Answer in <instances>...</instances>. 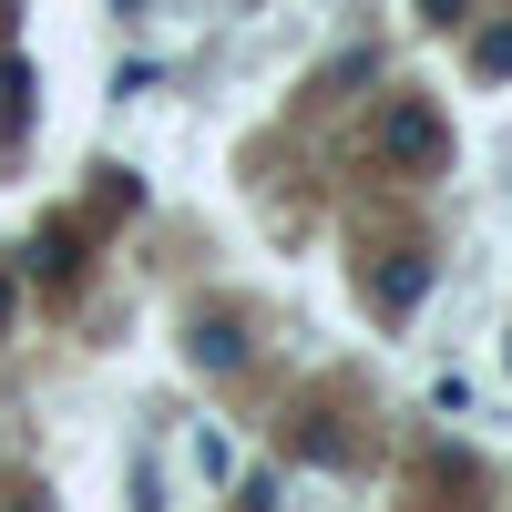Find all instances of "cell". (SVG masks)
Masks as SVG:
<instances>
[{"label":"cell","mask_w":512,"mask_h":512,"mask_svg":"<svg viewBox=\"0 0 512 512\" xmlns=\"http://www.w3.org/2000/svg\"><path fill=\"white\" fill-rule=\"evenodd\" d=\"M379 164H390V175H441V164H451V123L420 93H400L390 113H379Z\"/></svg>","instance_id":"1"},{"label":"cell","mask_w":512,"mask_h":512,"mask_svg":"<svg viewBox=\"0 0 512 512\" xmlns=\"http://www.w3.org/2000/svg\"><path fill=\"white\" fill-rule=\"evenodd\" d=\"M31 134V62L11 52V62H0V144H21Z\"/></svg>","instance_id":"2"},{"label":"cell","mask_w":512,"mask_h":512,"mask_svg":"<svg viewBox=\"0 0 512 512\" xmlns=\"http://www.w3.org/2000/svg\"><path fill=\"white\" fill-rule=\"evenodd\" d=\"M420 287H431V256H390L379 267V308H420Z\"/></svg>","instance_id":"3"},{"label":"cell","mask_w":512,"mask_h":512,"mask_svg":"<svg viewBox=\"0 0 512 512\" xmlns=\"http://www.w3.org/2000/svg\"><path fill=\"white\" fill-rule=\"evenodd\" d=\"M195 359H205V369H236V359H246V338H236L226 318H195Z\"/></svg>","instance_id":"4"},{"label":"cell","mask_w":512,"mask_h":512,"mask_svg":"<svg viewBox=\"0 0 512 512\" xmlns=\"http://www.w3.org/2000/svg\"><path fill=\"white\" fill-rule=\"evenodd\" d=\"M472 72H482V82H502V72H512V21H492V31H482V52H472Z\"/></svg>","instance_id":"5"},{"label":"cell","mask_w":512,"mask_h":512,"mask_svg":"<svg viewBox=\"0 0 512 512\" xmlns=\"http://www.w3.org/2000/svg\"><path fill=\"white\" fill-rule=\"evenodd\" d=\"M31 267H41V277H72V226L41 236V246H31Z\"/></svg>","instance_id":"6"},{"label":"cell","mask_w":512,"mask_h":512,"mask_svg":"<svg viewBox=\"0 0 512 512\" xmlns=\"http://www.w3.org/2000/svg\"><path fill=\"white\" fill-rule=\"evenodd\" d=\"M420 21H431V31H451V21H472V0H420Z\"/></svg>","instance_id":"7"},{"label":"cell","mask_w":512,"mask_h":512,"mask_svg":"<svg viewBox=\"0 0 512 512\" xmlns=\"http://www.w3.org/2000/svg\"><path fill=\"white\" fill-rule=\"evenodd\" d=\"M113 11H123V21H144V11H154V0H113Z\"/></svg>","instance_id":"8"},{"label":"cell","mask_w":512,"mask_h":512,"mask_svg":"<svg viewBox=\"0 0 512 512\" xmlns=\"http://www.w3.org/2000/svg\"><path fill=\"white\" fill-rule=\"evenodd\" d=\"M0 328H11V277H0Z\"/></svg>","instance_id":"9"},{"label":"cell","mask_w":512,"mask_h":512,"mask_svg":"<svg viewBox=\"0 0 512 512\" xmlns=\"http://www.w3.org/2000/svg\"><path fill=\"white\" fill-rule=\"evenodd\" d=\"M0 21H11V0H0Z\"/></svg>","instance_id":"10"}]
</instances>
